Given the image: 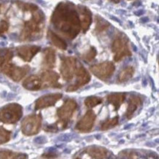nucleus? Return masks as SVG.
<instances>
[{
    "instance_id": "1",
    "label": "nucleus",
    "mask_w": 159,
    "mask_h": 159,
    "mask_svg": "<svg viewBox=\"0 0 159 159\" xmlns=\"http://www.w3.org/2000/svg\"><path fill=\"white\" fill-rule=\"evenodd\" d=\"M52 23L58 32L70 40L74 39L81 30L78 11L70 2L59 4L52 14Z\"/></svg>"
},
{
    "instance_id": "2",
    "label": "nucleus",
    "mask_w": 159,
    "mask_h": 159,
    "mask_svg": "<svg viewBox=\"0 0 159 159\" xmlns=\"http://www.w3.org/2000/svg\"><path fill=\"white\" fill-rule=\"evenodd\" d=\"M45 24V15L43 11L38 9L33 12L32 17L29 21H26L22 30L21 36V40H38L43 34Z\"/></svg>"
},
{
    "instance_id": "3",
    "label": "nucleus",
    "mask_w": 159,
    "mask_h": 159,
    "mask_svg": "<svg viewBox=\"0 0 159 159\" xmlns=\"http://www.w3.org/2000/svg\"><path fill=\"white\" fill-rule=\"evenodd\" d=\"M23 115V108L16 103H9L0 109V122L5 124H14Z\"/></svg>"
},
{
    "instance_id": "4",
    "label": "nucleus",
    "mask_w": 159,
    "mask_h": 159,
    "mask_svg": "<svg viewBox=\"0 0 159 159\" xmlns=\"http://www.w3.org/2000/svg\"><path fill=\"white\" fill-rule=\"evenodd\" d=\"M111 50L115 53L114 60L115 62H120L123 58L131 56L128 40L125 36L119 35L114 40L111 45Z\"/></svg>"
},
{
    "instance_id": "5",
    "label": "nucleus",
    "mask_w": 159,
    "mask_h": 159,
    "mask_svg": "<svg viewBox=\"0 0 159 159\" xmlns=\"http://www.w3.org/2000/svg\"><path fill=\"white\" fill-rule=\"evenodd\" d=\"M42 125V117L40 115H28L21 123V131L25 136L35 135L40 131Z\"/></svg>"
},
{
    "instance_id": "6",
    "label": "nucleus",
    "mask_w": 159,
    "mask_h": 159,
    "mask_svg": "<svg viewBox=\"0 0 159 159\" xmlns=\"http://www.w3.org/2000/svg\"><path fill=\"white\" fill-rule=\"evenodd\" d=\"M77 103L73 99H68L63 103L62 107H60L57 110V116L59 122L63 128H65L73 117L76 109H77Z\"/></svg>"
},
{
    "instance_id": "7",
    "label": "nucleus",
    "mask_w": 159,
    "mask_h": 159,
    "mask_svg": "<svg viewBox=\"0 0 159 159\" xmlns=\"http://www.w3.org/2000/svg\"><path fill=\"white\" fill-rule=\"evenodd\" d=\"M94 76L101 80L109 79L115 71V65L111 62H104L94 65L89 68Z\"/></svg>"
},
{
    "instance_id": "8",
    "label": "nucleus",
    "mask_w": 159,
    "mask_h": 159,
    "mask_svg": "<svg viewBox=\"0 0 159 159\" xmlns=\"http://www.w3.org/2000/svg\"><path fill=\"white\" fill-rule=\"evenodd\" d=\"M76 76V81L73 84L69 86L67 88L68 92H74L79 89L80 87H83L84 85L88 84L91 80V76L88 71L84 68V67L80 63H77V66L75 72Z\"/></svg>"
},
{
    "instance_id": "9",
    "label": "nucleus",
    "mask_w": 159,
    "mask_h": 159,
    "mask_svg": "<svg viewBox=\"0 0 159 159\" xmlns=\"http://www.w3.org/2000/svg\"><path fill=\"white\" fill-rule=\"evenodd\" d=\"M30 70V67L29 65H24L22 67H18L13 64L5 65L3 67L2 71L5 73L8 77H10L12 80L14 81H20L21 79L24 78V76L29 73Z\"/></svg>"
},
{
    "instance_id": "10",
    "label": "nucleus",
    "mask_w": 159,
    "mask_h": 159,
    "mask_svg": "<svg viewBox=\"0 0 159 159\" xmlns=\"http://www.w3.org/2000/svg\"><path fill=\"white\" fill-rule=\"evenodd\" d=\"M77 63L76 59L73 57H67L62 59L60 72L65 80L70 81L74 77Z\"/></svg>"
},
{
    "instance_id": "11",
    "label": "nucleus",
    "mask_w": 159,
    "mask_h": 159,
    "mask_svg": "<svg viewBox=\"0 0 159 159\" xmlns=\"http://www.w3.org/2000/svg\"><path fill=\"white\" fill-rule=\"evenodd\" d=\"M39 76L42 82V88H60L62 87L61 84L59 83L60 76L54 71L45 70L40 73Z\"/></svg>"
},
{
    "instance_id": "12",
    "label": "nucleus",
    "mask_w": 159,
    "mask_h": 159,
    "mask_svg": "<svg viewBox=\"0 0 159 159\" xmlns=\"http://www.w3.org/2000/svg\"><path fill=\"white\" fill-rule=\"evenodd\" d=\"M96 115L93 110L89 109L76 125V129L81 133H88L93 129Z\"/></svg>"
},
{
    "instance_id": "13",
    "label": "nucleus",
    "mask_w": 159,
    "mask_h": 159,
    "mask_svg": "<svg viewBox=\"0 0 159 159\" xmlns=\"http://www.w3.org/2000/svg\"><path fill=\"white\" fill-rule=\"evenodd\" d=\"M62 98L61 93H52V94L44 95L40 97L35 101L34 109L39 110L46 109V108L53 107L56 104V103Z\"/></svg>"
},
{
    "instance_id": "14",
    "label": "nucleus",
    "mask_w": 159,
    "mask_h": 159,
    "mask_svg": "<svg viewBox=\"0 0 159 159\" xmlns=\"http://www.w3.org/2000/svg\"><path fill=\"white\" fill-rule=\"evenodd\" d=\"M40 46H30V45H26V46H19L16 48L17 55L20 58L22 59L24 62H30L35 55L40 52Z\"/></svg>"
},
{
    "instance_id": "15",
    "label": "nucleus",
    "mask_w": 159,
    "mask_h": 159,
    "mask_svg": "<svg viewBox=\"0 0 159 159\" xmlns=\"http://www.w3.org/2000/svg\"><path fill=\"white\" fill-rule=\"evenodd\" d=\"M78 8L81 29L82 30L84 33H85L89 30L92 24V13L89 8L85 6L79 5Z\"/></svg>"
},
{
    "instance_id": "16",
    "label": "nucleus",
    "mask_w": 159,
    "mask_h": 159,
    "mask_svg": "<svg viewBox=\"0 0 159 159\" xmlns=\"http://www.w3.org/2000/svg\"><path fill=\"white\" fill-rule=\"evenodd\" d=\"M56 65V52L54 48L48 47L43 50V66L46 70L54 68Z\"/></svg>"
},
{
    "instance_id": "17",
    "label": "nucleus",
    "mask_w": 159,
    "mask_h": 159,
    "mask_svg": "<svg viewBox=\"0 0 159 159\" xmlns=\"http://www.w3.org/2000/svg\"><path fill=\"white\" fill-rule=\"evenodd\" d=\"M85 152L93 159H105L109 154V150L107 148L96 145L88 147Z\"/></svg>"
},
{
    "instance_id": "18",
    "label": "nucleus",
    "mask_w": 159,
    "mask_h": 159,
    "mask_svg": "<svg viewBox=\"0 0 159 159\" xmlns=\"http://www.w3.org/2000/svg\"><path fill=\"white\" fill-rule=\"evenodd\" d=\"M23 87L30 91H37L42 88V82L39 76L32 75L26 78L23 82Z\"/></svg>"
},
{
    "instance_id": "19",
    "label": "nucleus",
    "mask_w": 159,
    "mask_h": 159,
    "mask_svg": "<svg viewBox=\"0 0 159 159\" xmlns=\"http://www.w3.org/2000/svg\"><path fill=\"white\" fill-rule=\"evenodd\" d=\"M142 100L139 96L133 95L130 98L129 101H128V105L127 108V111H126L125 116L128 120L131 119L133 115L135 113V111L141 105Z\"/></svg>"
},
{
    "instance_id": "20",
    "label": "nucleus",
    "mask_w": 159,
    "mask_h": 159,
    "mask_svg": "<svg viewBox=\"0 0 159 159\" xmlns=\"http://www.w3.org/2000/svg\"><path fill=\"white\" fill-rule=\"evenodd\" d=\"M126 97L125 93H111L107 96V101L109 103L113 105L115 111H117L123 104Z\"/></svg>"
},
{
    "instance_id": "21",
    "label": "nucleus",
    "mask_w": 159,
    "mask_h": 159,
    "mask_svg": "<svg viewBox=\"0 0 159 159\" xmlns=\"http://www.w3.org/2000/svg\"><path fill=\"white\" fill-rule=\"evenodd\" d=\"M48 38L50 40V41L52 42V43L54 46H56L57 48H60L61 50H66L68 48V44L65 42V40H63L61 37L58 35L57 34H56L52 30H48Z\"/></svg>"
},
{
    "instance_id": "22",
    "label": "nucleus",
    "mask_w": 159,
    "mask_h": 159,
    "mask_svg": "<svg viewBox=\"0 0 159 159\" xmlns=\"http://www.w3.org/2000/svg\"><path fill=\"white\" fill-rule=\"evenodd\" d=\"M13 57V52L10 48H0V67H4Z\"/></svg>"
},
{
    "instance_id": "23",
    "label": "nucleus",
    "mask_w": 159,
    "mask_h": 159,
    "mask_svg": "<svg viewBox=\"0 0 159 159\" xmlns=\"http://www.w3.org/2000/svg\"><path fill=\"white\" fill-rule=\"evenodd\" d=\"M135 70H134V67L128 66L123 69L121 72L120 73L119 76H118V81L120 83L125 82L130 80L132 77L134 76Z\"/></svg>"
},
{
    "instance_id": "24",
    "label": "nucleus",
    "mask_w": 159,
    "mask_h": 159,
    "mask_svg": "<svg viewBox=\"0 0 159 159\" xmlns=\"http://www.w3.org/2000/svg\"><path fill=\"white\" fill-rule=\"evenodd\" d=\"M103 98L97 96H89L84 100V105L89 109H93L102 103Z\"/></svg>"
},
{
    "instance_id": "25",
    "label": "nucleus",
    "mask_w": 159,
    "mask_h": 159,
    "mask_svg": "<svg viewBox=\"0 0 159 159\" xmlns=\"http://www.w3.org/2000/svg\"><path fill=\"white\" fill-rule=\"evenodd\" d=\"M118 123H119V117L118 116L111 118V119H108L102 124L101 129V130H107L111 129V128L117 125Z\"/></svg>"
},
{
    "instance_id": "26",
    "label": "nucleus",
    "mask_w": 159,
    "mask_h": 159,
    "mask_svg": "<svg viewBox=\"0 0 159 159\" xmlns=\"http://www.w3.org/2000/svg\"><path fill=\"white\" fill-rule=\"evenodd\" d=\"M109 26L110 24L107 21H106L105 19L100 17V16H96V27H95V30L97 32H103V30L109 28Z\"/></svg>"
},
{
    "instance_id": "27",
    "label": "nucleus",
    "mask_w": 159,
    "mask_h": 159,
    "mask_svg": "<svg viewBox=\"0 0 159 159\" xmlns=\"http://www.w3.org/2000/svg\"><path fill=\"white\" fill-rule=\"evenodd\" d=\"M11 132L6 130L5 128L0 127V144L7 143L11 139Z\"/></svg>"
},
{
    "instance_id": "28",
    "label": "nucleus",
    "mask_w": 159,
    "mask_h": 159,
    "mask_svg": "<svg viewBox=\"0 0 159 159\" xmlns=\"http://www.w3.org/2000/svg\"><path fill=\"white\" fill-rule=\"evenodd\" d=\"M97 54L98 53L96 48L93 47V46H91V47L89 48V49L83 55L84 60L86 61L87 62H91V61H93L95 58Z\"/></svg>"
},
{
    "instance_id": "29",
    "label": "nucleus",
    "mask_w": 159,
    "mask_h": 159,
    "mask_svg": "<svg viewBox=\"0 0 159 159\" xmlns=\"http://www.w3.org/2000/svg\"><path fill=\"white\" fill-rule=\"evenodd\" d=\"M18 3H19L18 4V5H19L20 7H21L22 10H24V11H30L33 13V12L38 11V10L39 9L38 6L32 3H21V2H18Z\"/></svg>"
},
{
    "instance_id": "30",
    "label": "nucleus",
    "mask_w": 159,
    "mask_h": 159,
    "mask_svg": "<svg viewBox=\"0 0 159 159\" xmlns=\"http://www.w3.org/2000/svg\"><path fill=\"white\" fill-rule=\"evenodd\" d=\"M13 155V152L9 150H0V159H9Z\"/></svg>"
},
{
    "instance_id": "31",
    "label": "nucleus",
    "mask_w": 159,
    "mask_h": 159,
    "mask_svg": "<svg viewBox=\"0 0 159 159\" xmlns=\"http://www.w3.org/2000/svg\"><path fill=\"white\" fill-rule=\"evenodd\" d=\"M9 29V24L6 21H0V35L6 32Z\"/></svg>"
},
{
    "instance_id": "32",
    "label": "nucleus",
    "mask_w": 159,
    "mask_h": 159,
    "mask_svg": "<svg viewBox=\"0 0 159 159\" xmlns=\"http://www.w3.org/2000/svg\"><path fill=\"white\" fill-rule=\"evenodd\" d=\"M11 159H28V156L25 153H16L11 156Z\"/></svg>"
},
{
    "instance_id": "33",
    "label": "nucleus",
    "mask_w": 159,
    "mask_h": 159,
    "mask_svg": "<svg viewBox=\"0 0 159 159\" xmlns=\"http://www.w3.org/2000/svg\"><path fill=\"white\" fill-rule=\"evenodd\" d=\"M45 130H46V131H48V132H56L58 130V127H57V123H55V124H53V125H48L45 128Z\"/></svg>"
},
{
    "instance_id": "34",
    "label": "nucleus",
    "mask_w": 159,
    "mask_h": 159,
    "mask_svg": "<svg viewBox=\"0 0 159 159\" xmlns=\"http://www.w3.org/2000/svg\"><path fill=\"white\" fill-rule=\"evenodd\" d=\"M75 159H81L80 158H75Z\"/></svg>"
}]
</instances>
